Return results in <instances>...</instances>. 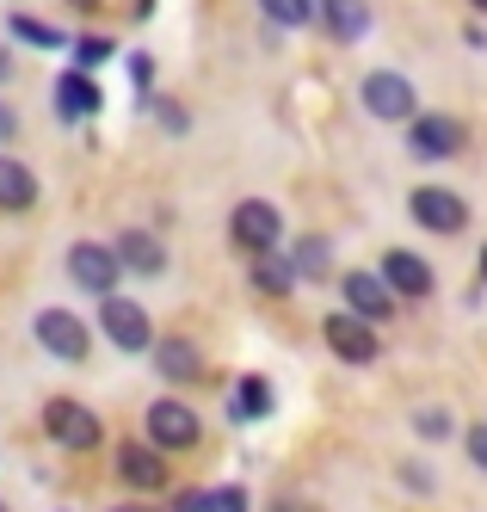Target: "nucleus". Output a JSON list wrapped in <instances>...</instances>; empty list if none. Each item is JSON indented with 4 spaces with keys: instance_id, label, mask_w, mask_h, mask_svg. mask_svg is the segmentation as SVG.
Instances as JSON below:
<instances>
[{
    "instance_id": "obj_31",
    "label": "nucleus",
    "mask_w": 487,
    "mask_h": 512,
    "mask_svg": "<svg viewBox=\"0 0 487 512\" xmlns=\"http://www.w3.org/2000/svg\"><path fill=\"white\" fill-rule=\"evenodd\" d=\"M19 81V56H13V44L0 38V87H13Z\"/></svg>"
},
{
    "instance_id": "obj_12",
    "label": "nucleus",
    "mask_w": 487,
    "mask_h": 512,
    "mask_svg": "<svg viewBox=\"0 0 487 512\" xmlns=\"http://www.w3.org/2000/svg\"><path fill=\"white\" fill-rule=\"evenodd\" d=\"M111 253H118V266H124V278H167V266H173V253H167V241L155 235V229H118L111 235Z\"/></svg>"
},
{
    "instance_id": "obj_19",
    "label": "nucleus",
    "mask_w": 487,
    "mask_h": 512,
    "mask_svg": "<svg viewBox=\"0 0 487 512\" xmlns=\"http://www.w3.org/2000/svg\"><path fill=\"white\" fill-rule=\"evenodd\" d=\"M0 31H7L13 50H44V56H62L68 38H74V31H62V25H50V19H37V13H25V7H13Z\"/></svg>"
},
{
    "instance_id": "obj_13",
    "label": "nucleus",
    "mask_w": 487,
    "mask_h": 512,
    "mask_svg": "<svg viewBox=\"0 0 487 512\" xmlns=\"http://www.w3.org/2000/svg\"><path fill=\"white\" fill-rule=\"evenodd\" d=\"M340 297H346V309L352 315H364V321H395V290L383 284V272L377 266H352V272H340Z\"/></svg>"
},
{
    "instance_id": "obj_9",
    "label": "nucleus",
    "mask_w": 487,
    "mask_h": 512,
    "mask_svg": "<svg viewBox=\"0 0 487 512\" xmlns=\"http://www.w3.org/2000/svg\"><path fill=\"white\" fill-rule=\"evenodd\" d=\"M407 216H414L426 235L457 241V235L469 229V198L451 192V186H414V192H407Z\"/></svg>"
},
{
    "instance_id": "obj_8",
    "label": "nucleus",
    "mask_w": 487,
    "mask_h": 512,
    "mask_svg": "<svg viewBox=\"0 0 487 512\" xmlns=\"http://www.w3.org/2000/svg\"><path fill=\"white\" fill-rule=\"evenodd\" d=\"M321 340H327V352L340 358V364H358V371L383 358V327L364 321V315H352V309L327 315V321H321Z\"/></svg>"
},
{
    "instance_id": "obj_29",
    "label": "nucleus",
    "mask_w": 487,
    "mask_h": 512,
    "mask_svg": "<svg viewBox=\"0 0 487 512\" xmlns=\"http://www.w3.org/2000/svg\"><path fill=\"white\" fill-rule=\"evenodd\" d=\"M463 451H469V463L487 475V420H475V426L463 432Z\"/></svg>"
},
{
    "instance_id": "obj_30",
    "label": "nucleus",
    "mask_w": 487,
    "mask_h": 512,
    "mask_svg": "<svg viewBox=\"0 0 487 512\" xmlns=\"http://www.w3.org/2000/svg\"><path fill=\"white\" fill-rule=\"evenodd\" d=\"M204 512H247V494H241V488H210Z\"/></svg>"
},
{
    "instance_id": "obj_1",
    "label": "nucleus",
    "mask_w": 487,
    "mask_h": 512,
    "mask_svg": "<svg viewBox=\"0 0 487 512\" xmlns=\"http://www.w3.org/2000/svg\"><path fill=\"white\" fill-rule=\"evenodd\" d=\"M142 438L155 451H198V438H204V420H198V408L192 401H179V395H155L142 408Z\"/></svg>"
},
{
    "instance_id": "obj_27",
    "label": "nucleus",
    "mask_w": 487,
    "mask_h": 512,
    "mask_svg": "<svg viewBox=\"0 0 487 512\" xmlns=\"http://www.w3.org/2000/svg\"><path fill=\"white\" fill-rule=\"evenodd\" d=\"M395 475H401V488H407V494H438V475H432L426 463H414V457H407Z\"/></svg>"
},
{
    "instance_id": "obj_17",
    "label": "nucleus",
    "mask_w": 487,
    "mask_h": 512,
    "mask_svg": "<svg viewBox=\"0 0 487 512\" xmlns=\"http://www.w3.org/2000/svg\"><path fill=\"white\" fill-rule=\"evenodd\" d=\"M315 25L333 44H364L377 31V13H370V0H315Z\"/></svg>"
},
{
    "instance_id": "obj_34",
    "label": "nucleus",
    "mask_w": 487,
    "mask_h": 512,
    "mask_svg": "<svg viewBox=\"0 0 487 512\" xmlns=\"http://www.w3.org/2000/svg\"><path fill=\"white\" fill-rule=\"evenodd\" d=\"M130 7H136V19H148V13H155V0H130Z\"/></svg>"
},
{
    "instance_id": "obj_32",
    "label": "nucleus",
    "mask_w": 487,
    "mask_h": 512,
    "mask_svg": "<svg viewBox=\"0 0 487 512\" xmlns=\"http://www.w3.org/2000/svg\"><path fill=\"white\" fill-rule=\"evenodd\" d=\"M19 136V112H13V105L7 99H0V149H7V142Z\"/></svg>"
},
{
    "instance_id": "obj_28",
    "label": "nucleus",
    "mask_w": 487,
    "mask_h": 512,
    "mask_svg": "<svg viewBox=\"0 0 487 512\" xmlns=\"http://www.w3.org/2000/svg\"><path fill=\"white\" fill-rule=\"evenodd\" d=\"M124 68H130V81H136V99L155 87V56H148V50H130V56H124Z\"/></svg>"
},
{
    "instance_id": "obj_22",
    "label": "nucleus",
    "mask_w": 487,
    "mask_h": 512,
    "mask_svg": "<svg viewBox=\"0 0 487 512\" xmlns=\"http://www.w3.org/2000/svg\"><path fill=\"white\" fill-rule=\"evenodd\" d=\"M290 266H296V278L303 284H321V278H333V247H327V235H290Z\"/></svg>"
},
{
    "instance_id": "obj_10",
    "label": "nucleus",
    "mask_w": 487,
    "mask_h": 512,
    "mask_svg": "<svg viewBox=\"0 0 487 512\" xmlns=\"http://www.w3.org/2000/svg\"><path fill=\"white\" fill-rule=\"evenodd\" d=\"M229 241L247 253H266V247H284V210L272 204V198H241L235 210H229Z\"/></svg>"
},
{
    "instance_id": "obj_16",
    "label": "nucleus",
    "mask_w": 487,
    "mask_h": 512,
    "mask_svg": "<svg viewBox=\"0 0 487 512\" xmlns=\"http://www.w3.org/2000/svg\"><path fill=\"white\" fill-rule=\"evenodd\" d=\"M50 99H56V118L62 124H93L105 112V93H99V81L87 75V68H62L56 87H50Z\"/></svg>"
},
{
    "instance_id": "obj_2",
    "label": "nucleus",
    "mask_w": 487,
    "mask_h": 512,
    "mask_svg": "<svg viewBox=\"0 0 487 512\" xmlns=\"http://www.w3.org/2000/svg\"><path fill=\"white\" fill-rule=\"evenodd\" d=\"M44 438L56 451H68V457H87V451H99L105 420L87 408V401H74V395H50L44 401Z\"/></svg>"
},
{
    "instance_id": "obj_18",
    "label": "nucleus",
    "mask_w": 487,
    "mask_h": 512,
    "mask_svg": "<svg viewBox=\"0 0 487 512\" xmlns=\"http://www.w3.org/2000/svg\"><path fill=\"white\" fill-rule=\"evenodd\" d=\"M37 198H44V179L31 173V161L0 149V216H25L37 210Z\"/></svg>"
},
{
    "instance_id": "obj_21",
    "label": "nucleus",
    "mask_w": 487,
    "mask_h": 512,
    "mask_svg": "<svg viewBox=\"0 0 487 512\" xmlns=\"http://www.w3.org/2000/svg\"><path fill=\"white\" fill-rule=\"evenodd\" d=\"M296 266H290V253L284 247H266V253H253V290L259 297H296Z\"/></svg>"
},
{
    "instance_id": "obj_23",
    "label": "nucleus",
    "mask_w": 487,
    "mask_h": 512,
    "mask_svg": "<svg viewBox=\"0 0 487 512\" xmlns=\"http://www.w3.org/2000/svg\"><path fill=\"white\" fill-rule=\"evenodd\" d=\"M253 7L272 31H309L315 25V0H253Z\"/></svg>"
},
{
    "instance_id": "obj_33",
    "label": "nucleus",
    "mask_w": 487,
    "mask_h": 512,
    "mask_svg": "<svg viewBox=\"0 0 487 512\" xmlns=\"http://www.w3.org/2000/svg\"><path fill=\"white\" fill-rule=\"evenodd\" d=\"M62 7H74V13H99L105 0H62Z\"/></svg>"
},
{
    "instance_id": "obj_6",
    "label": "nucleus",
    "mask_w": 487,
    "mask_h": 512,
    "mask_svg": "<svg viewBox=\"0 0 487 512\" xmlns=\"http://www.w3.org/2000/svg\"><path fill=\"white\" fill-rule=\"evenodd\" d=\"M62 272L74 290H87V297H111V290L124 284V266H118V253H111V241H68L62 253Z\"/></svg>"
},
{
    "instance_id": "obj_36",
    "label": "nucleus",
    "mask_w": 487,
    "mask_h": 512,
    "mask_svg": "<svg viewBox=\"0 0 487 512\" xmlns=\"http://www.w3.org/2000/svg\"><path fill=\"white\" fill-rule=\"evenodd\" d=\"M475 266H481V278H487V247H481V260H475Z\"/></svg>"
},
{
    "instance_id": "obj_5",
    "label": "nucleus",
    "mask_w": 487,
    "mask_h": 512,
    "mask_svg": "<svg viewBox=\"0 0 487 512\" xmlns=\"http://www.w3.org/2000/svg\"><path fill=\"white\" fill-rule=\"evenodd\" d=\"M31 340L44 346V358H56V364H81L87 352H93V321H81L74 309H37L31 315Z\"/></svg>"
},
{
    "instance_id": "obj_3",
    "label": "nucleus",
    "mask_w": 487,
    "mask_h": 512,
    "mask_svg": "<svg viewBox=\"0 0 487 512\" xmlns=\"http://www.w3.org/2000/svg\"><path fill=\"white\" fill-rule=\"evenodd\" d=\"M93 327H99V340L105 346H118V352H148L155 346V315H148L136 297H124V290H111V297H99V315H93Z\"/></svg>"
},
{
    "instance_id": "obj_20",
    "label": "nucleus",
    "mask_w": 487,
    "mask_h": 512,
    "mask_svg": "<svg viewBox=\"0 0 487 512\" xmlns=\"http://www.w3.org/2000/svg\"><path fill=\"white\" fill-rule=\"evenodd\" d=\"M272 408H278V395H272V383L259 371H247L229 389V426H259V420H272Z\"/></svg>"
},
{
    "instance_id": "obj_15",
    "label": "nucleus",
    "mask_w": 487,
    "mask_h": 512,
    "mask_svg": "<svg viewBox=\"0 0 487 512\" xmlns=\"http://www.w3.org/2000/svg\"><path fill=\"white\" fill-rule=\"evenodd\" d=\"M148 358H155V377H161L167 389H185V383L204 377V352H198L192 334H155Z\"/></svg>"
},
{
    "instance_id": "obj_4",
    "label": "nucleus",
    "mask_w": 487,
    "mask_h": 512,
    "mask_svg": "<svg viewBox=\"0 0 487 512\" xmlns=\"http://www.w3.org/2000/svg\"><path fill=\"white\" fill-rule=\"evenodd\" d=\"M358 105H364V118H377V124H407L420 112V87L407 81L401 68H370L358 81Z\"/></svg>"
},
{
    "instance_id": "obj_24",
    "label": "nucleus",
    "mask_w": 487,
    "mask_h": 512,
    "mask_svg": "<svg viewBox=\"0 0 487 512\" xmlns=\"http://www.w3.org/2000/svg\"><path fill=\"white\" fill-rule=\"evenodd\" d=\"M68 56H74V68H87V75H99V68L118 56V44L111 38H99V31H74L68 38Z\"/></svg>"
},
{
    "instance_id": "obj_25",
    "label": "nucleus",
    "mask_w": 487,
    "mask_h": 512,
    "mask_svg": "<svg viewBox=\"0 0 487 512\" xmlns=\"http://www.w3.org/2000/svg\"><path fill=\"white\" fill-rule=\"evenodd\" d=\"M136 105H142V112H148V118H155V124H161L167 136H185V130H192V112H185V105H179V99H155V93H142Z\"/></svg>"
},
{
    "instance_id": "obj_7",
    "label": "nucleus",
    "mask_w": 487,
    "mask_h": 512,
    "mask_svg": "<svg viewBox=\"0 0 487 512\" xmlns=\"http://www.w3.org/2000/svg\"><path fill=\"white\" fill-rule=\"evenodd\" d=\"M469 149V124L451 112H414L407 118V155L414 161H457Z\"/></svg>"
},
{
    "instance_id": "obj_37",
    "label": "nucleus",
    "mask_w": 487,
    "mask_h": 512,
    "mask_svg": "<svg viewBox=\"0 0 487 512\" xmlns=\"http://www.w3.org/2000/svg\"><path fill=\"white\" fill-rule=\"evenodd\" d=\"M0 512H13V506H7V500H0Z\"/></svg>"
},
{
    "instance_id": "obj_35",
    "label": "nucleus",
    "mask_w": 487,
    "mask_h": 512,
    "mask_svg": "<svg viewBox=\"0 0 487 512\" xmlns=\"http://www.w3.org/2000/svg\"><path fill=\"white\" fill-rule=\"evenodd\" d=\"M469 7H475V13H481V19H487V0H469Z\"/></svg>"
},
{
    "instance_id": "obj_11",
    "label": "nucleus",
    "mask_w": 487,
    "mask_h": 512,
    "mask_svg": "<svg viewBox=\"0 0 487 512\" xmlns=\"http://www.w3.org/2000/svg\"><path fill=\"white\" fill-rule=\"evenodd\" d=\"M377 272H383V284L395 290V303H426L432 284H438L432 260H426V253H414V247H383Z\"/></svg>"
},
{
    "instance_id": "obj_26",
    "label": "nucleus",
    "mask_w": 487,
    "mask_h": 512,
    "mask_svg": "<svg viewBox=\"0 0 487 512\" xmlns=\"http://www.w3.org/2000/svg\"><path fill=\"white\" fill-rule=\"evenodd\" d=\"M451 432H457L451 408H420V414H414V438H420V445H444Z\"/></svg>"
},
{
    "instance_id": "obj_14",
    "label": "nucleus",
    "mask_w": 487,
    "mask_h": 512,
    "mask_svg": "<svg viewBox=\"0 0 487 512\" xmlns=\"http://www.w3.org/2000/svg\"><path fill=\"white\" fill-rule=\"evenodd\" d=\"M111 463H118V482L130 494H161L167 488V451H155L148 438H124Z\"/></svg>"
}]
</instances>
